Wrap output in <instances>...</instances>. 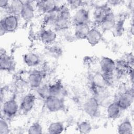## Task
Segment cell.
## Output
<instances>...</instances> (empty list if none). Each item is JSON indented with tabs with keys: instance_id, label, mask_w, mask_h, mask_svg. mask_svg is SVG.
I'll return each instance as SVG.
<instances>
[{
	"instance_id": "obj_1",
	"label": "cell",
	"mask_w": 134,
	"mask_h": 134,
	"mask_svg": "<svg viewBox=\"0 0 134 134\" xmlns=\"http://www.w3.org/2000/svg\"><path fill=\"white\" fill-rule=\"evenodd\" d=\"M71 24H72V16L70 9L67 5H62L60 6L53 25L54 30H63L67 29Z\"/></svg>"
},
{
	"instance_id": "obj_2",
	"label": "cell",
	"mask_w": 134,
	"mask_h": 134,
	"mask_svg": "<svg viewBox=\"0 0 134 134\" xmlns=\"http://www.w3.org/2000/svg\"><path fill=\"white\" fill-rule=\"evenodd\" d=\"M19 23V16L7 14L1 20V35L2 36L8 32L10 33L15 31L18 27Z\"/></svg>"
},
{
	"instance_id": "obj_3",
	"label": "cell",
	"mask_w": 134,
	"mask_h": 134,
	"mask_svg": "<svg viewBox=\"0 0 134 134\" xmlns=\"http://www.w3.org/2000/svg\"><path fill=\"white\" fill-rule=\"evenodd\" d=\"M83 110L85 114L91 117H95L99 111L100 103L94 96L87 98L83 104Z\"/></svg>"
},
{
	"instance_id": "obj_4",
	"label": "cell",
	"mask_w": 134,
	"mask_h": 134,
	"mask_svg": "<svg viewBox=\"0 0 134 134\" xmlns=\"http://www.w3.org/2000/svg\"><path fill=\"white\" fill-rule=\"evenodd\" d=\"M90 21V13L88 9L82 7L76 9L72 16V24L73 26L87 24Z\"/></svg>"
},
{
	"instance_id": "obj_5",
	"label": "cell",
	"mask_w": 134,
	"mask_h": 134,
	"mask_svg": "<svg viewBox=\"0 0 134 134\" xmlns=\"http://www.w3.org/2000/svg\"><path fill=\"white\" fill-rule=\"evenodd\" d=\"M44 105L47 109L50 112H57L62 110L64 103L61 97L50 95L44 99Z\"/></svg>"
},
{
	"instance_id": "obj_6",
	"label": "cell",
	"mask_w": 134,
	"mask_h": 134,
	"mask_svg": "<svg viewBox=\"0 0 134 134\" xmlns=\"http://www.w3.org/2000/svg\"><path fill=\"white\" fill-rule=\"evenodd\" d=\"M133 88L126 90L119 95L116 101L122 110L130 107L133 102Z\"/></svg>"
},
{
	"instance_id": "obj_7",
	"label": "cell",
	"mask_w": 134,
	"mask_h": 134,
	"mask_svg": "<svg viewBox=\"0 0 134 134\" xmlns=\"http://www.w3.org/2000/svg\"><path fill=\"white\" fill-rule=\"evenodd\" d=\"M19 109V106L14 98L4 101L2 105V111L7 117L13 118L16 115Z\"/></svg>"
},
{
	"instance_id": "obj_8",
	"label": "cell",
	"mask_w": 134,
	"mask_h": 134,
	"mask_svg": "<svg viewBox=\"0 0 134 134\" xmlns=\"http://www.w3.org/2000/svg\"><path fill=\"white\" fill-rule=\"evenodd\" d=\"M44 75L42 70H34L31 71L27 77L28 84L32 88H38L42 84Z\"/></svg>"
},
{
	"instance_id": "obj_9",
	"label": "cell",
	"mask_w": 134,
	"mask_h": 134,
	"mask_svg": "<svg viewBox=\"0 0 134 134\" xmlns=\"http://www.w3.org/2000/svg\"><path fill=\"white\" fill-rule=\"evenodd\" d=\"M35 6L36 9L44 14L57 10L60 6L55 1H40L36 2Z\"/></svg>"
},
{
	"instance_id": "obj_10",
	"label": "cell",
	"mask_w": 134,
	"mask_h": 134,
	"mask_svg": "<svg viewBox=\"0 0 134 134\" xmlns=\"http://www.w3.org/2000/svg\"><path fill=\"white\" fill-rule=\"evenodd\" d=\"M36 100V96L33 94H26L23 98L19 106V109L21 113L24 114H27L30 113L34 107Z\"/></svg>"
},
{
	"instance_id": "obj_11",
	"label": "cell",
	"mask_w": 134,
	"mask_h": 134,
	"mask_svg": "<svg viewBox=\"0 0 134 134\" xmlns=\"http://www.w3.org/2000/svg\"><path fill=\"white\" fill-rule=\"evenodd\" d=\"M16 66L15 62L13 57L6 52H1L0 68L1 70L7 72L13 71Z\"/></svg>"
},
{
	"instance_id": "obj_12",
	"label": "cell",
	"mask_w": 134,
	"mask_h": 134,
	"mask_svg": "<svg viewBox=\"0 0 134 134\" xmlns=\"http://www.w3.org/2000/svg\"><path fill=\"white\" fill-rule=\"evenodd\" d=\"M35 6L30 1H24V4L20 16L25 22L31 21L35 15Z\"/></svg>"
},
{
	"instance_id": "obj_13",
	"label": "cell",
	"mask_w": 134,
	"mask_h": 134,
	"mask_svg": "<svg viewBox=\"0 0 134 134\" xmlns=\"http://www.w3.org/2000/svg\"><path fill=\"white\" fill-rule=\"evenodd\" d=\"M99 67L102 74H113L115 70V61L108 57H103L99 61Z\"/></svg>"
},
{
	"instance_id": "obj_14",
	"label": "cell",
	"mask_w": 134,
	"mask_h": 134,
	"mask_svg": "<svg viewBox=\"0 0 134 134\" xmlns=\"http://www.w3.org/2000/svg\"><path fill=\"white\" fill-rule=\"evenodd\" d=\"M39 39L43 44L51 45L56 41L57 34L54 29L51 28L44 29L40 33Z\"/></svg>"
},
{
	"instance_id": "obj_15",
	"label": "cell",
	"mask_w": 134,
	"mask_h": 134,
	"mask_svg": "<svg viewBox=\"0 0 134 134\" xmlns=\"http://www.w3.org/2000/svg\"><path fill=\"white\" fill-rule=\"evenodd\" d=\"M110 10H111V9L109 7L107 4L97 6L95 9L93 15V21L95 25L99 26L106 14Z\"/></svg>"
},
{
	"instance_id": "obj_16",
	"label": "cell",
	"mask_w": 134,
	"mask_h": 134,
	"mask_svg": "<svg viewBox=\"0 0 134 134\" xmlns=\"http://www.w3.org/2000/svg\"><path fill=\"white\" fill-rule=\"evenodd\" d=\"M116 17L112 10H110L106 15L99 26L102 31L104 32L113 30L116 24Z\"/></svg>"
},
{
	"instance_id": "obj_17",
	"label": "cell",
	"mask_w": 134,
	"mask_h": 134,
	"mask_svg": "<svg viewBox=\"0 0 134 134\" xmlns=\"http://www.w3.org/2000/svg\"><path fill=\"white\" fill-rule=\"evenodd\" d=\"M103 38V35L101 31L96 27H91L86 40L87 42L92 47L98 44Z\"/></svg>"
},
{
	"instance_id": "obj_18",
	"label": "cell",
	"mask_w": 134,
	"mask_h": 134,
	"mask_svg": "<svg viewBox=\"0 0 134 134\" xmlns=\"http://www.w3.org/2000/svg\"><path fill=\"white\" fill-rule=\"evenodd\" d=\"M24 4V1L19 0H13L10 1L9 4L6 9L8 14H11L20 16Z\"/></svg>"
},
{
	"instance_id": "obj_19",
	"label": "cell",
	"mask_w": 134,
	"mask_h": 134,
	"mask_svg": "<svg viewBox=\"0 0 134 134\" xmlns=\"http://www.w3.org/2000/svg\"><path fill=\"white\" fill-rule=\"evenodd\" d=\"M23 61L27 66L35 67L40 63L41 59L39 55L35 52H28L23 55Z\"/></svg>"
},
{
	"instance_id": "obj_20",
	"label": "cell",
	"mask_w": 134,
	"mask_h": 134,
	"mask_svg": "<svg viewBox=\"0 0 134 134\" xmlns=\"http://www.w3.org/2000/svg\"><path fill=\"white\" fill-rule=\"evenodd\" d=\"M91 28L89 24L74 26V35L75 38L80 40L86 39Z\"/></svg>"
},
{
	"instance_id": "obj_21",
	"label": "cell",
	"mask_w": 134,
	"mask_h": 134,
	"mask_svg": "<svg viewBox=\"0 0 134 134\" xmlns=\"http://www.w3.org/2000/svg\"><path fill=\"white\" fill-rule=\"evenodd\" d=\"M121 110L116 101H114L107 106L106 108L107 116L109 119H115L120 116Z\"/></svg>"
},
{
	"instance_id": "obj_22",
	"label": "cell",
	"mask_w": 134,
	"mask_h": 134,
	"mask_svg": "<svg viewBox=\"0 0 134 134\" xmlns=\"http://www.w3.org/2000/svg\"><path fill=\"white\" fill-rule=\"evenodd\" d=\"M64 91V87L60 81H57L53 84L49 85V96L61 97Z\"/></svg>"
},
{
	"instance_id": "obj_23",
	"label": "cell",
	"mask_w": 134,
	"mask_h": 134,
	"mask_svg": "<svg viewBox=\"0 0 134 134\" xmlns=\"http://www.w3.org/2000/svg\"><path fill=\"white\" fill-rule=\"evenodd\" d=\"M117 132L120 134H130L133 133V126L129 120L126 119L120 122L117 128Z\"/></svg>"
},
{
	"instance_id": "obj_24",
	"label": "cell",
	"mask_w": 134,
	"mask_h": 134,
	"mask_svg": "<svg viewBox=\"0 0 134 134\" xmlns=\"http://www.w3.org/2000/svg\"><path fill=\"white\" fill-rule=\"evenodd\" d=\"M48 132L51 134H59L63 132L64 126L63 123L60 121L51 122L48 127Z\"/></svg>"
},
{
	"instance_id": "obj_25",
	"label": "cell",
	"mask_w": 134,
	"mask_h": 134,
	"mask_svg": "<svg viewBox=\"0 0 134 134\" xmlns=\"http://www.w3.org/2000/svg\"><path fill=\"white\" fill-rule=\"evenodd\" d=\"M77 129L81 133H88L92 131V126L88 121H83L78 124Z\"/></svg>"
},
{
	"instance_id": "obj_26",
	"label": "cell",
	"mask_w": 134,
	"mask_h": 134,
	"mask_svg": "<svg viewBox=\"0 0 134 134\" xmlns=\"http://www.w3.org/2000/svg\"><path fill=\"white\" fill-rule=\"evenodd\" d=\"M43 128L38 122L32 123L28 128L27 132L29 134H41L42 133Z\"/></svg>"
},
{
	"instance_id": "obj_27",
	"label": "cell",
	"mask_w": 134,
	"mask_h": 134,
	"mask_svg": "<svg viewBox=\"0 0 134 134\" xmlns=\"http://www.w3.org/2000/svg\"><path fill=\"white\" fill-rule=\"evenodd\" d=\"M37 90L39 96L44 99L49 96V85L42 84L37 88Z\"/></svg>"
},
{
	"instance_id": "obj_28",
	"label": "cell",
	"mask_w": 134,
	"mask_h": 134,
	"mask_svg": "<svg viewBox=\"0 0 134 134\" xmlns=\"http://www.w3.org/2000/svg\"><path fill=\"white\" fill-rule=\"evenodd\" d=\"M10 132V128L7 121L3 117L0 120V134H8Z\"/></svg>"
},
{
	"instance_id": "obj_29",
	"label": "cell",
	"mask_w": 134,
	"mask_h": 134,
	"mask_svg": "<svg viewBox=\"0 0 134 134\" xmlns=\"http://www.w3.org/2000/svg\"><path fill=\"white\" fill-rule=\"evenodd\" d=\"M83 2L81 1H69L67 2V6L70 9L76 10L82 7H83Z\"/></svg>"
},
{
	"instance_id": "obj_30",
	"label": "cell",
	"mask_w": 134,
	"mask_h": 134,
	"mask_svg": "<svg viewBox=\"0 0 134 134\" xmlns=\"http://www.w3.org/2000/svg\"><path fill=\"white\" fill-rule=\"evenodd\" d=\"M10 1L6 0H1L0 1V7L1 9H3L6 10L8 5L9 4Z\"/></svg>"
},
{
	"instance_id": "obj_31",
	"label": "cell",
	"mask_w": 134,
	"mask_h": 134,
	"mask_svg": "<svg viewBox=\"0 0 134 134\" xmlns=\"http://www.w3.org/2000/svg\"><path fill=\"white\" fill-rule=\"evenodd\" d=\"M121 2L120 1H108V4H109V5H118L120 4Z\"/></svg>"
}]
</instances>
